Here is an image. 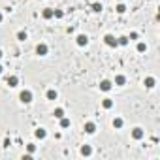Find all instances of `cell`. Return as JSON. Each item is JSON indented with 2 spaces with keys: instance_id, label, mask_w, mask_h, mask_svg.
<instances>
[{
  "instance_id": "cell-28",
  "label": "cell",
  "mask_w": 160,
  "mask_h": 160,
  "mask_svg": "<svg viewBox=\"0 0 160 160\" xmlns=\"http://www.w3.org/2000/svg\"><path fill=\"white\" fill-rule=\"evenodd\" d=\"M4 57V53H2V49H0V58H2Z\"/></svg>"
},
{
  "instance_id": "cell-18",
  "label": "cell",
  "mask_w": 160,
  "mask_h": 160,
  "mask_svg": "<svg viewBox=\"0 0 160 160\" xmlns=\"http://www.w3.org/2000/svg\"><path fill=\"white\" fill-rule=\"evenodd\" d=\"M128 42H130V40H128L126 36H121V38H117V43H119V45H128Z\"/></svg>"
},
{
  "instance_id": "cell-14",
  "label": "cell",
  "mask_w": 160,
  "mask_h": 160,
  "mask_svg": "<svg viewBox=\"0 0 160 160\" xmlns=\"http://www.w3.org/2000/svg\"><path fill=\"white\" fill-rule=\"evenodd\" d=\"M125 83H126V77H125V75H117V77H115V85L122 87Z\"/></svg>"
},
{
  "instance_id": "cell-23",
  "label": "cell",
  "mask_w": 160,
  "mask_h": 160,
  "mask_svg": "<svg viewBox=\"0 0 160 160\" xmlns=\"http://www.w3.org/2000/svg\"><path fill=\"white\" fill-rule=\"evenodd\" d=\"M100 10H102V4L94 2V4H93V11H100Z\"/></svg>"
},
{
  "instance_id": "cell-13",
  "label": "cell",
  "mask_w": 160,
  "mask_h": 160,
  "mask_svg": "<svg viewBox=\"0 0 160 160\" xmlns=\"http://www.w3.org/2000/svg\"><path fill=\"white\" fill-rule=\"evenodd\" d=\"M45 96H47V100H57V90L55 89H49L45 93Z\"/></svg>"
},
{
  "instance_id": "cell-6",
  "label": "cell",
  "mask_w": 160,
  "mask_h": 160,
  "mask_svg": "<svg viewBox=\"0 0 160 160\" xmlns=\"http://www.w3.org/2000/svg\"><path fill=\"white\" fill-rule=\"evenodd\" d=\"M75 42H77V45H79V47H85L87 43H89V38H87L85 34H79L77 38H75Z\"/></svg>"
},
{
  "instance_id": "cell-1",
  "label": "cell",
  "mask_w": 160,
  "mask_h": 160,
  "mask_svg": "<svg viewBox=\"0 0 160 160\" xmlns=\"http://www.w3.org/2000/svg\"><path fill=\"white\" fill-rule=\"evenodd\" d=\"M19 100H21L23 104H30V102H32V93H30V90H21Z\"/></svg>"
},
{
  "instance_id": "cell-26",
  "label": "cell",
  "mask_w": 160,
  "mask_h": 160,
  "mask_svg": "<svg viewBox=\"0 0 160 160\" xmlns=\"http://www.w3.org/2000/svg\"><path fill=\"white\" fill-rule=\"evenodd\" d=\"M10 145H11V141H10V139L6 138V139H4V147H10Z\"/></svg>"
},
{
  "instance_id": "cell-16",
  "label": "cell",
  "mask_w": 160,
  "mask_h": 160,
  "mask_svg": "<svg viewBox=\"0 0 160 160\" xmlns=\"http://www.w3.org/2000/svg\"><path fill=\"white\" fill-rule=\"evenodd\" d=\"M53 115H55V119H62L64 117V109L62 107H57V109L53 111Z\"/></svg>"
},
{
  "instance_id": "cell-27",
  "label": "cell",
  "mask_w": 160,
  "mask_h": 160,
  "mask_svg": "<svg viewBox=\"0 0 160 160\" xmlns=\"http://www.w3.org/2000/svg\"><path fill=\"white\" fill-rule=\"evenodd\" d=\"M128 40H138V34H136V32H132V34H130V38H128Z\"/></svg>"
},
{
  "instance_id": "cell-11",
  "label": "cell",
  "mask_w": 160,
  "mask_h": 160,
  "mask_svg": "<svg viewBox=\"0 0 160 160\" xmlns=\"http://www.w3.org/2000/svg\"><path fill=\"white\" fill-rule=\"evenodd\" d=\"M34 136L38 139H45V136H47V132H45V128H38V130L34 132Z\"/></svg>"
},
{
  "instance_id": "cell-5",
  "label": "cell",
  "mask_w": 160,
  "mask_h": 160,
  "mask_svg": "<svg viewBox=\"0 0 160 160\" xmlns=\"http://www.w3.org/2000/svg\"><path fill=\"white\" fill-rule=\"evenodd\" d=\"M143 136H145V132H143L141 128H134V130H132V138L138 139V141H139V139H143Z\"/></svg>"
},
{
  "instance_id": "cell-3",
  "label": "cell",
  "mask_w": 160,
  "mask_h": 160,
  "mask_svg": "<svg viewBox=\"0 0 160 160\" xmlns=\"http://www.w3.org/2000/svg\"><path fill=\"white\" fill-rule=\"evenodd\" d=\"M47 51H49V47H47L45 43H38V47H36V53H38L40 57H43V55H47Z\"/></svg>"
},
{
  "instance_id": "cell-8",
  "label": "cell",
  "mask_w": 160,
  "mask_h": 160,
  "mask_svg": "<svg viewBox=\"0 0 160 160\" xmlns=\"http://www.w3.org/2000/svg\"><path fill=\"white\" fill-rule=\"evenodd\" d=\"M85 132H87V134H94V132H96V125H94V122H85Z\"/></svg>"
},
{
  "instance_id": "cell-7",
  "label": "cell",
  "mask_w": 160,
  "mask_h": 160,
  "mask_svg": "<svg viewBox=\"0 0 160 160\" xmlns=\"http://www.w3.org/2000/svg\"><path fill=\"white\" fill-rule=\"evenodd\" d=\"M42 15H43V19H53V17H55V10H51V8H45V10L42 11Z\"/></svg>"
},
{
  "instance_id": "cell-10",
  "label": "cell",
  "mask_w": 160,
  "mask_h": 160,
  "mask_svg": "<svg viewBox=\"0 0 160 160\" xmlns=\"http://www.w3.org/2000/svg\"><path fill=\"white\" fill-rule=\"evenodd\" d=\"M102 107L104 109H111V107H113V100L111 98H104L102 100Z\"/></svg>"
},
{
  "instance_id": "cell-29",
  "label": "cell",
  "mask_w": 160,
  "mask_h": 160,
  "mask_svg": "<svg viewBox=\"0 0 160 160\" xmlns=\"http://www.w3.org/2000/svg\"><path fill=\"white\" fill-rule=\"evenodd\" d=\"M2 19H4V15H2V13H0V23H2Z\"/></svg>"
},
{
  "instance_id": "cell-22",
  "label": "cell",
  "mask_w": 160,
  "mask_h": 160,
  "mask_svg": "<svg viewBox=\"0 0 160 160\" xmlns=\"http://www.w3.org/2000/svg\"><path fill=\"white\" fill-rule=\"evenodd\" d=\"M115 10H117V13H125V11H126V6H125V4H119Z\"/></svg>"
},
{
  "instance_id": "cell-20",
  "label": "cell",
  "mask_w": 160,
  "mask_h": 160,
  "mask_svg": "<svg viewBox=\"0 0 160 160\" xmlns=\"http://www.w3.org/2000/svg\"><path fill=\"white\" fill-rule=\"evenodd\" d=\"M17 40H19V42H25V40H26V32L25 30H19L17 32Z\"/></svg>"
},
{
  "instance_id": "cell-4",
  "label": "cell",
  "mask_w": 160,
  "mask_h": 160,
  "mask_svg": "<svg viewBox=\"0 0 160 160\" xmlns=\"http://www.w3.org/2000/svg\"><path fill=\"white\" fill-rule=\"evenodd\" d=\"M111 87H113V83L107 81V79H104V81H100V90H104V93H107V90H111Z\"/></svg>"
},
{
  "instance_id": "cell-9",
  "label": "cell",
  "mask_w": 160,
  "mask_h": 160,
  "mask_svg": "<svg viewBox=\"0 0 160 160\" xmlns=\"http://www.w3.org/2000/svg\"><path fill=\"white\" fill-rule=\"evenodd\" d=\"M8 85L10 87H17L19 85V77L17 75H10V77H8Z\"/></svg>"
},
{
  "instance_id": "cell-30",
  "label": "cell",
  "mask_w": 160,
  "mask_h": 160,
  "mask_svg": "<svg viewBox=\"0 0 160 160\" xmlns=\"http://www.w3.org/2000/svg\"><path fill=\"white\" fill-rule=\"evenodd\" d=\"M2 72H4V68H2V66H0V74H2Z\"/></svg>"
},
{
  "instance_id": "cell-24",
  "label": "cell",
  "mask_w": 160,
  "mask_h": 160,
  "mask_svg": "<svg viewBox=\"0 0 160 160\" xmlns=\"http://www.w3.org/2000/svg\"><path fill=\"white\" fill-rule=\"evenodd\" d=\"M26 149H29V153L32 154V153L36 151V145H34V143H29V145H26Z\"/></svg>"
},
{
  "instance_id": "cell-15",
  "label": "cell",
  "mask_w": 160,
  "mask_h": 160,
  "mask_svg": "<svg viewBox=\"0 0 160 160\" xmlns=\"http://www.w3.org/2000/svg\"><path fill=\"white\" fill-rule=\"evenodd\" d=\"M154 83H157V81H154V77H145V87H147V89H153Z\"/></svg>"
},
{
  "instance_id": "cell-25",
  "label": "cell",
  "mask_w": 160,
  "mask_h": 160,
  "mask_svg": "<svg viewBox=\"0 0 160 160\" xmlns=\"http://www.w3.org/2000/svg\"><path fill=\"white\" fill-rule=\"evenodd\" d=\"M62 15H64V11H62V10H55V17H57V19H61Z\"/></svg>"
},
{
  "instance_id": "cell-19",
  "label": "cell",
  "mask_w": 160,
  "mask_h": 160,
  "mask_svg": "<svg viewBox=\"0 0 160 160\" xmlns=\"http://www.w3.org/2000/svg\"><path fill=\"white\" fill-rule=\"evenodd\" d=\"M58 121H61V128H68V126H70V119L62 117V119H58Z\"/></svg>"
},
{
  "instance_id": "cell-17",
  "label": "cell",
  "mask_w": 160,
  "mask_h": 160,
  "mask_svg": "<svg viewBox=\"0 0 160 160\" xmlns=\"http://www.w3.org/2000/svg\"><path fill=\"white\" fill-rule=\"evenodd\" d=\"M122 125H125V121H122V119H121V117H117V119H113V126H115V128H117V130H119V128H122Z\"/></svg>"
},
{
  "instance_id": "cell-21",
  "label": "cell",
  "mask_w": 160,
  "mask_h": 160,
  "mask_svg": "<svg viewBox=\"0 0 160 160\" xmlns=\"http://www.w3.org/2000/svg\"><path fill=\"white\" fill-rule=\"evenodd\" d=\"M138 51H139V53H145V51H147V45H145L143 42H139V43H138Z\"/></svg>"
},
{
  "instance_id": "cell-12",
  "label": "cell",
  "mask_w": 160,
  "mask_h": 160,
  "mask_svg": "<svg viewBox=\"0 0 160 160\" xmlns=\"http://www.w3.org/2000/svg\"><path fill=\"white\" fill-rule=\"evenodd\" d=\"M81 154H83V157H90V154H93L90 145H83V147H81Z\"/></svg>"
},
{
  "instance_id": "cell-2",
  "label": "cell",
  "mask_w": 160,
  "mask_h": 160,
  "mask_svg": "<svg viewBox=\"0 0 160 160\" xmlns=\"http://www.w3.org/2000/svg\"><path fill=\"white\" fill-rule=\"evenodd\" d=\"M104 42H106V45H107V47H117V45H119V43H117V38H115L113 34H106Z\"/></svg>"
}]
</instances>
